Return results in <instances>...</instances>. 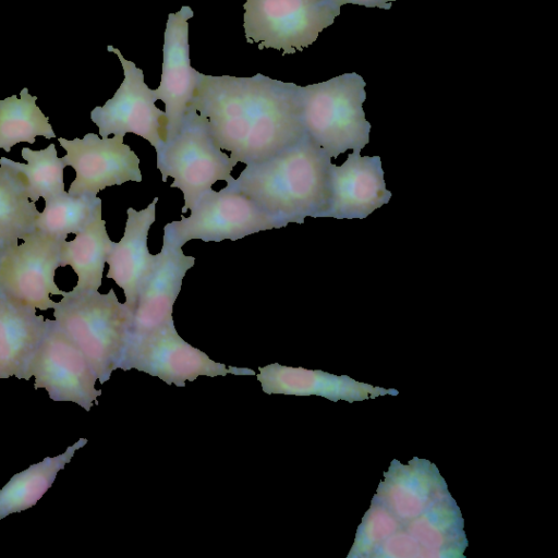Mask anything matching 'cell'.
<instances>
[{"instance_id":"cb8c5ba5","label":"cell","mask_w":558,"mask_h":558,"mask_svg":"<svg viewBox=\"0 0 558 558\" xmlns=\"http://www.w3.org/2000/svg\"><path fill=\"white\" fill-rule=\"evenodd\" d=\"M22 157L27 163H21L7 158L8 162L25 177L27 192L32 202L40 197L45 201L54 198L64 190L63 170L66 167L63 158L57 156L54 144L40 150L28 147L22 148Z\"/></svg>"},{"instance_id":"7c38bea8","label":"cell","mask_w":558,"mask_h":558,"mask_svg":"<svg viewBox=\"0 0 558 558\" xmlns=\"http://www.w3.org/2000/svg\"><path fill=\"white\" fill-rule=\"evenodd\" d=\"M66 151L63 160L76 173L68 191L71 195L97 193L129 181L141 182L140 159L123 142V136L100 138L87 133L83 138H58Z\"/></svg>"},{"instance_id":"9c48e42d","label":"cell","mask_w":558,"mask_h":558,"mask_svg":"<svg viewBox=\"0 0 558 558\" xmlns=\"http://www.w3.org/2000/svg\"><path fill=\"white\" fill-rule=\"evenodd\" d=\"M22 244L7 248L0 265V294L17 304L40 311L53 308L52 295H62L54 282L61 267V247L65 240L38 230Z\"/></svg>"},{"instance_id":"5bb4252c","label":"cell","mask_w":558,"mask_h":558,"mask_svg":"<svg viewBox=\"0 0 558 558\" xmlns=\"http://www.w3.org/2000/svg\"><path fill=\"white\" fill-rule=\"evenodd\" d=\"M390 198L379 156L362 157L360 151H353L341 166L330 165V203L326 217L364 219Z\"/></svg>"},{"instance_id":"d6986e66","label":"cell","mask_w":558,"mask_h":558,"mask_svg":"<svg viewBox=\"0 0 558 558\" xmlns=\"http://www.w3.org/2000/svg\"><path fill=\"white\" fill-rule=\"evenodd\" d=\"M87 442L80 438L74 445L56 457H47L41 462L13 475L0 489V519L32 508L50 488L59 471L71 461L75 450Z\"/></svg>"},{"instance_id":"44dd1931","label":"cell","mask_w":558,"mask_h":558,"mask_svg":"<svg viewBox=\"0 0 558 558\" xmlns=\"http://www.w3.org/2000/svg\"><path fill=\"white\" fill-rule=\"evenodd\" d=\"M37 97L24 87L20 97L9 96L0 100V148L10 151L22 142L34 144L37 136L56 137V133L36 105Z\"/></svg>"},{"instance_id":"8992f818","label":"cell","mask_w":558,"mask_h":558,"mask_svg":"<svg viewBox=\"0 0 558 558\" xmlns=\"http://www.w3.org/2000/svg\"><path fill=\"white\" fill-rule=\"evenodd\" d=\"M243 8L246 41L282 54L314 44L340 14L332 0H246Z\"/></svg>"},{"instance_id":"e0dca14e","label":"cell","mask_w":558,"mask_h":558,"mask_svg":"<svg viewBox=\"0 0 558 558\" xmlns=\"http://www.w3.org/2000/svg\"><path fill=\"white\" fill-rule=\"evenodd\" d=\"M47 322L36 310L0 294V379H25Z\"/></svg>"},{"instance_id":"277c9868","label":"cell","mask_w":558,"mask_h":558,"mask_svg":"<svg viewBox=\"0 0 558 558\" xmlns=\"http://www.w3.org/2000/svg\"><path fill=\"white\" fill-rule=\"evenodd\" d=\"M365 86L355 72L298 86L305 133L330 158L349 149L361 151L369 143L371 124L363 110Z\"/></svg>"},{"instance_id":"5b68a950","label":"cell","mask_w":558,"mask_h":558,"mask_svg":"<svg viewBox=\"0 0 558 558\" xmlns=\"http://www.w3.org/2000/svg\"><path fill=\"white\" fill-rule=\"evenodd\" d=\"M162 182L172 178L171 187L183 193L182 213L192 209L217 181L231 182L234 167L214 138L206 120L190 109L178 133L156 150Z\"/></svg>"},{"instance_id":"2e32d148","label":"cell","mask_w":558,"mask_h":558,"mask_svg":"<svg viewBox=\"0 0 558 558\" xmlns=\"http://www.w3.org/2000/svg\"><path fill=\"white\" fill-rule=\"evenodd\" d=\"M158 197L142 210L129 208L124 234L113 242L107 257L109 270L107 277L123 290L126 306L134 313L141 289L155 264L147 246V235L156 219Z\"/></svg>"},{"instance_id":"ba28073f","label":"cell","mask_w":558,"mask_h":558,"mask_svg":"<svg viewBox=\"0 0 558 558\" xmlns=\"http://www.w3.org/2000/svg\"><path fill=\"white\" fill-rule=\"evenodd\" d=\"M191 215L167 223L163 235L179 246L191 240L236 241L260 231L286 227L265 213L253 199L228 185L203 194Z\"/></svg>"},{"instance_id":"4fadbf2b","label":"cell","mask_w":558,"mask_h":558,"mask_svg":"<svg viewBox=\"0 0 558 558\" xmlns=\"http://www.w3.org/2000/svg\"><path fill=\"white\" fill-rule=\"evenodd\" d=\"M192 16V9L183 5L168 14L166 24L161 77L155 89L157 100L165 104L166 141L180 130L199 81L201 73L191 66L190 60L189 20Z\"/></svg>"},{"instance_id":"484cf974","label":"cell","mask_w":558,"mask_h":558,"mask_svg":"<svg viewBox=\"0 0 558 558\" xmlns=\"http://www.w3.org/2000/svg\"><path fill=\"white\" fill-rule=\"evenodd\" d=\"M5 252H7V248H0V265H1V262L3 259V256H4Z\"/></svg>"},{"instance_id":"603a6c76","label":"cell","mask_w":558,"mask_h":558,"mask_svg":"<svg viewBox=\"0 0 558 558\" xmlns=\"http://www.w3.org/2000/svg\"><path fill=\"white\" fill-rule=\"evenodd\" d=\"M101 217V199L97 195H71L68 192L45 201V208L36 220V230L66 240Z\"/></svg>"},{"instance_id":"d4e9b609","label":"cell","mask_w":558,"mask_h":558,"mask_svg":"<svg viewBox=\"0 0 558 558\" xmlns=\"http://www.w3.org/2000/svg\"><path fill=\"white\" fill-rule=\"evenodd\" d=\"M333 3L341 8L343 4L351 3V4H357L363 5L366 8H378L384 10H389L391 8V4L396 0H332Z\"/></svg>"},{"instance_id":"ffe728a7","label":"cell","mask_w":558,"mask_h":558,"mask_svg":"<svg viewBox=\"0 0 558 558\" xmlns=\"http://www.w3.org/2000/svg\"><path fill=\"white\" fill-rule=\"evenodd\" d=\"M106 221L100 217L75 234L72 241H63L61 267L71 266L77 276L76 290H98L101 286L107 257L112 247Z\"/></svg>"},{"instance_id":"9a60e30c","label":"cell","mask_w":558,"mask_h":558,"mask_svg":"<svg viewBox=\"0 0 558 558\" xmlns=\"http://www.w3.org/2000/svg\"><path fill=\"white\" fill-rule=\"evenodd\" d=\"M162 240L161 251L156 254L153 269L141 289L130 335L146 333L172 319L183 278L195 264V258L185 255L182 246L166 235Z\"/></svg>"},{"instance_id":"6da1fadb","label":"cell","mask_w":558,"mask_h":558,"mask_svg":"<svg viewBox=\"0 0 558 558\" xmlns=\"http://www.w3.org/2000/svg\"><path fill=\"white\" fill-rule=\"evenodd\" d=\"M190 109L206 120L234 166L264 161L306 135L298 85L263 74L201 73Z\"/></svg>"},{"instance_id":"ac0fdd59","label":"cell","mask_w":558,"mask_h":558,"mask_svg":"<svg viewBox=\"0 0 558 558\" xmlns=\"http://www.w3.org/2000/svg\"><path fill=\"white\" fill-rule=\"evenodd\" d=\"M39 215L29 199L25 177L0 158V248L19 244L36 231Z\"/></svg>"},{"instance_id":"8fae6325","label":"cell","mask_w":558,"mask_h":558,"mask_svg":"<svg viewBox=\"0 0 558 558\" xmlns=\"http://www.w3.org/2000/svg\"><path fill=\"white\" fill-rule=\"evenodd\" d=\"M121 62L124 78L113 97L90 112L101 138L110 134L123 136L133 133L145 138L157 150L166 141L167 119L156 105L155 89L144 82L142 69L126 60L119 49L108 46Z\"/></svg>"},{"instance_id":"52a82bcc","label":"cell","mask_w":558,"mask_h":558,"mask_svg":"<svg viewBox=\"0 0 558 558\" xmlns=\"http://www.w3.org/2000/svg\"><path fill=\"white\" fill-rule=\"evenodd\" d=\"M119 368H135L178 387L199 376L255 375L248 367H227L213 361L179 336L173 319L146 333L130 335Z\"/></svg>"},{"instance_id":"7a4b0ae2","label":"cell","mask_w":558,"mask_h":558,"mask_svg":"<svg viewBox=\"0 0 558 558\" xmlns=\"http://www.w3.org/2000/svg\"><path fill=\"white\" fill-rule=\"evenodd\" d=\"M330 157L307 135L275 156L246 165L227 183L281 221L326 217L330 203Z\"/></svg>"},{"instance_id":"30bf717a","label":"cell","mask_w":558,"mask_h":558,"mask_svg":"<svg viewBox=\"0 0 558 558\" xmlns=\"http://www.w3.org/2000/svg\"><path fill=\"white\" fill-rule=\"evenodd\" d=\"M46 322L45 335L25 379L35 377V389L45 388L53 401H71L88 412L101 395L95 388L97 377L83 352L56 320Z\"/></svg>"},{"instance_id":"7402d4cb","label":"cell","mask_w":558,"mask_h":558,"mask_svg":"<svg viewBox=\"0 0 558 558\" xmlns=\"http://www.w3.org/2000/svg\"><path fill=\"white\" fill-rule=\"evenodd\" d=\"M258 371L257 379L267 395H316L337 400L343 393L341 378L320 371H308L279 363L258 367Z\"/></svg>"},{"instance_id":"3957f363","label":"cell","mask_w":558,"mask_h":558,"mask_svg":"<svg viewBox=\"0 0 558 558\" xmlns=\"http://www.w3.org/2000/svg\"><path fill=\"white\" fill-rule=\"evenodd\" d=\"M53 316L83 352L100 384L109 380L119 368L133 322V312L119 302L114 290L102 294L73 288L54 303Z\"/></svg>"}]
</instances>
